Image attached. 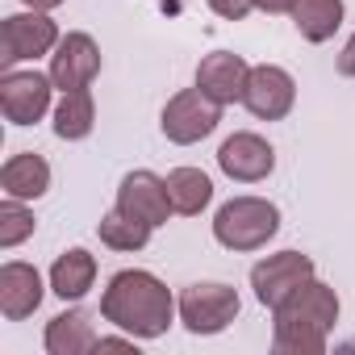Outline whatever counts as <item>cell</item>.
Listing matches in <instances>:
<instances>
[{"label": "cell", "mask_w": 355, "mask_h": 355, "mask_svg": "<svg viewBox=\"0 0 355 355\" xmlns=\"http://www.w3.org/2000/svg\"><path fill=\"white\" fill-rule=\"evenodd\" d=\"M175 309H180V305L171 301L167 284L155 280L150 272H138V268L117 272L109 280V288L101 293L105 322H113L117 330H125L134 338H159V334H167Z\"/></svg>", "instance_id": "cell-1"}, {"label": "cell", "mask_w": 355, "mask_h": 355, "mask_svg": "<svg viewBox=\"0 0 355 355\" xmlns=\"http://www.w3.org/2000/svg\"><path fill=\"white\" fill-rule=\"evenodd\" d=\"M272 313H276L272 343H276L280 355H322L326 351V334L338 322V297H334L330 284L309 276Z\"/></svg>", "instance_id": "cell-2"}, {"label": "cell", "mask_w": 355, "mask_h": 355, "mask_svg": "<svg viewBox=\"0 0 355 355\" xmlns=\"http://www.w3.org/2000/svg\"><path fill=\"white\" fill-rule=\"evenodd\" d=\"M280 230V209L263 197H234L214 218V239L226 251H259Z\"/></svg>", "instance_id": "cell-3"}, {"label": "cell", "mask_w": 355, "mask_h": 355, "mask_svg": "<svg viewBox=\"0 0 355 355\" xmlns=\"http://www.w3.org/2000/svg\"><path fill=\"white\" fill-rule=\"evenodd\" d=\"M222 121V105L209 101L201 88H184V92H175L167 105H163V138L175 142V146H193L201 138H209Z\"/></svg>", "instance_id": "cell-4"}, {"label": "cell", "mask_w": 355, "mask_h": 355, "mask_svg": "<svg viewBox=\"0 0 355 355\" xmlns=\"http://www.w3.org/2000/svg\"><path fill=\"white\" fill-rule=\"evenodd\" d=\"M55 46H59V26L38 9L13 13V17H5V26H0V67L5 71H13L26 59L51 55Z\"/></svg>", "instance_id": "cell-5"}, {"label": "cell", "mask_w": 355, "mask_h": 355, "mask_svg": "<svg viewBox=\"0 0 355 355\" xmlns=\"http://www.w3.org/2000/svg\"><path fill=\"white\" fill-rule=\"evenodd\" d=\"M239 318V293L230 284H189L180 293V322L193 334H222Z\"/></svg>", "instance_id": "cell-6"}, {"label": "cell", "mask_w": 355, "mask_h": 355, "mask_svg": "<svg viewBox=\"0 0 355 355\" xmlns=\"http://www.w3.org/2000/svg\"><path fill=\"white\" fill-rule=\"evenodd\" d=\"M55 80L42 71H5L0 76V109L13 125H34L51 109Z\"/></svg>", "instance_id": "cell-7"}, {"label": "cell", "mask_w": 355, "mask_h": 355, "mask_svg": "<svg viewBox=\"0 0 355 355\" xmlns=\"http://www.w3.org/2000/svg\"><path fill=\"white\" fill-rule=\"evenodd\" d=\"M313 276V259L301 255V251H280V255H268L251 268V288H255V301L276 309L293 288H301L305 280Z\"/></svg>", "instance_id": "cell-8"}, {"label": "cell", "mask_w": 355, "mask_h": 355, "mask_svg": "<svg viewBox=\"0 0 355 355\" xmlns=\"http://www.w3.org/2000/svg\"><path fill=\"white\" fill-rule=\"evenodd\" d=\"M293 101H297V84H293V76H288L284 67H276V63L251 67L247 88H243V105H247L259 121H280V117H288Z\"/></svg>", "instance_id": "cell-9"}, {"label": "cell", "mask_w": 355, "mask_h": 355, "mask_svg": "<svg viewBox=\"0 0 355 355\" xmlns=\"http://www.w3.org/2000/svg\"><path fill=\"white\" fill-rule=\"evenodd\" d=\"M218 167L239 184H255V180H268L272 167H276V150L268 146V138L243 130V134H230L222 146H218Z\"/></svg>", "instance_id": "cell-10"}, {"label": "cell", "mask_w": 355, "mask_h": 355, "mask_svg": "<svg viewBox=\"0 0 355 355\" xmlns=\"http://www.w3.org/2000/svg\"><path fill=\"white\" fill-rule=\"evenodd\" d=\"M125 218H138L146 226H163L175 209H171V197H167V180H159L155 171H130L121 189H117V205Z\"/></svg>", "instance_id": "cell-11"}, {"label": "cell", "mask_w": 355, "mask_h": 355, "mask_svg": "<svg viewBox=\"0 0 355 355\" xmlns=\"http://www.w3.org/2000/svg\"><path fill=\"white\" fill-rule=\"evenodd\" d=\"M101 71V46L88 34H67L59 38L55 55H51V80L59 92H80L96 80Z\"/></svg>", "instance_id": "cell-12"}, {"label": "cell", "mask_w": 355, "mask_h": 355, "mask_svg": "<svg viewBox=\"0 0 355 355\" xmlns=\"http://www.w3.org/2000/svg\"><path fill=\"white\" fill-rule=\"evenodd\" d=\"M247 76H251V67L243 63V55L214 51V55H205L201 67H197V88H201L209 101H218V105H234V101H243Z\"/></svg>", "instance_id": "cell-13"}, {"label": "cell", "mask_w": 355, "mask_h": 355, "mask_svg": "<svg viewBox=\"0 0 355 355\" xmlns=\"http://www.w3.org/2000/svg\"><path fill=\"white\" fill-rule=\"evenodd\" d=\"M38 305H42V276H38V268L21 263V259H9L5 268H0V313H5L9 322H21Z\"/></svg>", "instance_id": "cell-14"}, {"label": "cell", "mask_w": 355, "mask_h": 355, "mask_svg": "<svg viewBox=\"0 0 355 355\" xmlns=\"http://www.w3.org/2000/svg\"><path fill=\"white\" fill-rule=\"evenodd\" d=\"M0 189H5V197H17V201H38L51 189V163L34 150L13 155L0 167Z\"/></svg>", "instance_id": "cell-15"}, {"label": "cell", "mask_w": 355, "mask_h": 355, "mask_svg": "<svg viewBox=\"0 0 355 355\" xmlns=\"http://www.w3.org/2000/svg\"><path fill=\"white\" fill-rule=\"evenodd\" d=\"M96 347V330H92V313L84 309H67L55 313L46 322V351L51 355H84Z\"/></svg>", "instance_id": "cell-16"}, {"label": "cell", "mask_w": 355, "mask_h": 355, "mask_svg": "<svg viewBox=\"0 0 355 355\" xmlns=\"http://www.w3.org/2000/svg\"><path fill=\"white\" fill-rule=\"evenodd\" d=\"M92 280H96V259H92L84 247L63 251V255L55 259V268H51V293L63 297V301H80V297H88Z\"/></svg>", "instance_id": "cell-17"}, {"label": "cell", "mask_w": 355, "mask_h": 355, "mask_svg": "<svg viewBox=\"0 0 355 355\" xmlns=\"http://www.w3.org/2000/svg\"><path fill=\"white\" fill-rule=\"evenodd\" d=\"M167 197H171L175 214L197 218L214 201V180L205 171H197V167H175V171H167Z\"/></svg>", "instance_id": "cell-18"}, {"label": "cell", "mask_w": 355, "mask_h": 355, "mask_svg": "<svg viewBox=\"0 0 355 355\" xmlns=\"http://www.w3.org/2000/svg\"><path fill=\"white\" fill-rule=\"evenodd\" d=\"M293 26L305 42H326L343 26V0H297Z\"/></svg>", "instance_id": "cell-19"}, {"label": "cell", "mask_w": 355, "mask_h": 355, "mask_svg": "<svg viewBox=\"0 0 355 355\" xmlns=\"http://www.w3.org/2000/svg\"><path fill=\"white\" fill-rule=\"evenodd\" d=\"M96 125V105H92V92L80 88V92H63V101L55 105V134L63 142H80L88 138Z\"/></svg>", "instance_id": "cell-20"}, {"label": "cell", "mask_w": 355, "mask_h": 355, "mask_svg": "<svg viewBox=\"0 0 355 355\" xmlns=\"http://www.w3.org/2000/svg\"><path fill=\"white\" fill-rule=\"evenodd\" d=\"M150 230H155V226H146V222H138V218H125L121 209L105 214L101 226H96L101 243L113 247V251H142V247L150 243Z\"/></svg>", "instance_id": "cell-21"}, {"label": "cell", "mask_w": 355, "mask_h": 355, "mask_svg": "<svg viewBox=\"0 0 355 355\" xmlns=\"http://www.w3.org/2000/svg\"><path fill=\"white\" fill-rule=\"evenodd\" d=\"M34 234V214L26 209V201L17 197H5V205H0V247H17Z\"/></svg>", "instance_id": "cell-22"}, {"label": "cell", "mask_w": 355, "mask_h": 355, "mask_svg": "<svg viewBox=\"0 0 355 355\" xmlns=\"http://www.w3.org/2000/svg\"><path fill=\"white\" fill-rule=\"evenodd\" d=\"M209 9L226 21H243L251 9H255V0H209Z\"/></svg>", "instance_id": "cell-23"}, {"label": "cell", "mask_w": 355, "mask_h": 355, "mask_svg": "<svg viewBox=\"0 0 355 355\" xmlns=\"http://www.w3.org/2000/svg\"><path fill=\"white\" fill-rule=\"evenodd\" d=\"M96 355L101 351H125V355H138V347H134V338H96V347H92Z\"/></svg>", "instance_id": "cell-24"}, {"label": "cell", "mask_w": 355, "mask_h": 355, "mask_svg": "<svg viewBox=\"0 0 355 355\" xmlns=\"http://www.w3.org/2000/svg\"><path fill=\"white\" fill-rule=\"evenodd\" d=\"M338 76H351V80H355V34H351L347 46L338 51Z\"/></svg>", "instance_id": "cell-25"}, {"label": "cell", "mask_w": 355, "mask_h": 355, "mask_svg": "<svg viewBox=\"0 0 355 355\" xmlns=\"http://www.w3.org/2000/svg\"><path fill=\"white\" fill-rule=\"evenodd\" d=\"M293 5L297 0H255V9H263V13H293Z\"/></svg>", "instance_id": "cell-26"}, {"label": "cell", "mask_w": 355, "mask_h": 355, "mask_svg": "<svg viewBox=\"0 0 355 355\" xmlns=\"http://www.w3.org/2000/svg\"><path fill=\"white\" fill-rule=\"evenodd\" d=\"M21 5H30V9H38V13H51V9L63 5V0H21Z\"/></svg>", "instance_id": "cell-27"}]
</instances>
